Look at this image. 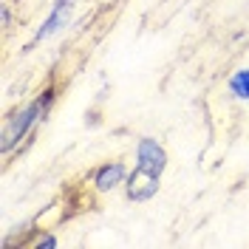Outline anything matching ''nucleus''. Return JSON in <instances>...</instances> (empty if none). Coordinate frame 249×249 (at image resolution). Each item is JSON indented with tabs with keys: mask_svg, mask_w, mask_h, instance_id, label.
I'll return each instance as SVG.
<instances>
[{
	"mask_svg": "<svg viewBox=\"0 0 249 249\" xmlns=\"http://www.w3.org/2000/svg\"><path fill=\"white\" fill-rule=\"evenodd\" d=\"M159 190V176L144 167H136V173L130 176V184H127V196L133 201H147L150 196H156Z\"/></svg>",
	"mask_w": 249,
	"mask_h": 249,
	"instance_id": "nucleus-1",
	"label": "nucleus"
},
{
	"mask_svg": "<svg viewBox=\"0 0 249 249\" xmlns=\"http://www.w3.org/2000/svg\"><path fill=\"white\" fill-rule=\"evenodd\" d=\"M164 150L156 144L153 139H144V142H139V167H144V170H150V173H159L164 170Z\"/></svg>",
	"mask_w": 249,
	"mask_h": 249,
	"instance_id": "nucleus-2",
	"label": "nucleus"
},
{
	"mask_svg": "<svg viewBox=\"0 0 249 249\" xmlns=\"http://www.w3.org/2000/svg\"><path fill=\"white\" fill-rule=\"evenodd\" d=\"M40 110H43V102H34L29 110H23L15 122H12V127H9V130H6V136H3V147H6V150H9V147H12L23 133H26V127L37 119V113H40Z\"/></svg>",
	"mask_w": 249,
	"mask_h": 249,
	"instance_id": "nucleus-3",
	"label": "nucleus"
},
{
	"mask_svg": "<svg viewBox=\"0 0 249 249\" xmlns=\"http://www.w3.org/2000/svg\"><path fill=\"white\" fill-rule=\"evenodd\" d=\"M122 176H124L122 164H108V167H102V170L96 173V187L99 190H113V187L122 181Z\"/></svg>",
	"mask_w": 249,
	"mask_h": 249,
	"instance_id": "nucleus-4",
	"label": "nucleus"
},
{
	"mask_svg": "<svg viewBox=\"0 0 249 249\" xmlns=\"http://www.w3.org/2000/svg\"><path fill=\"white\" fill-rule=\"evenodd\" d=\"M68 9H71V0H60V3H57V12L51 15V20L46 23V29H40V34H37V37L43 40V37H48L51 31H57V29H60V23H62V17L68 15Z\"/></svg>",
	"mask_w": 249,
	"mask_h": 249,
	"instance_id": "nucleus-5",
	"label": "nucleus"
},
{
	"mask_svg": "<svg viewBox=\"0 0 249 249\" xmlns=\"http://www.w3.org/2000/svg\"><path fill=\"white\" fill-rule=\"evenodd\" d=\"M230 88H232L235 96H241V99H249V68H247V71H238V74L230 79Z\"/></svg>",
	"mask_w": 249,
	"mask_h": 249,
	"instance_id": "nucleus-6",
	"label": "nucleus"
}]
</instances>
